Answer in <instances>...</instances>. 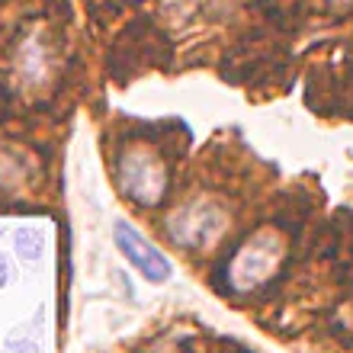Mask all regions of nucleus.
I'll return each instance as SVG.
<instances>
[{"label": "nucleus", "mask_w": 353, "mask_h": 353, "mask_svg": "<svg viewBox=\"0 0 353 353\" xmlns=\"http://www.w3.org/2000/svg\"><path fill=\"white\" fill-rule=\"evenodd\" d=\"M228 212L212 196H196L183 203L176 212L168 215V234L170 241L186 248V251H205L212 248L225 232H228Z\"/></svg>", "instance_id": "f257e3e1"}, {"label": "nucleus", "mask_w": 353, "mask_h": 353, "mask_svg": "<svg viewBox=\"0 0 353 353\" xmlns=\"http://www.w3.org/2000/svg\"><path fill=\"white\" fill-rule=\"evenodd\" d=\"M283 261H286V238L273 228H263L238 248L228 267V279L238 292H251L276 276Z\"/></svg>", "instance_id": "f03ea898"}, {"label": "nucleus", "mask_w": 353, "mask_h": 353, "mask_svg": "<svg viewBox=\"0 0 353 353\" xmlns=\"http://www.w3.org/2000/svg\"><path fill=\"white\" fill-rule=\"evenodd\" d=\"M119 186L135 205H145V209L158 205L168 193V168L158 151L145 145L125 151L119 161Z\"/></svg>", "instance_id": "7ed1b4c3"}, {"label": "nucleus", "mask_w": 353, "mask_h": 353, "mask_svg": "<svg viewBox=\"0 0 353 353\" xmlns=\"http://www.w3.org/2000/svg\"><path fill=\"white\" fill-rule=\"evenodd\" d=\"M112 241H116L119 254L125 257V263H129L132 270H139L148 283L158 286V283H168V279L174 276V263H170V257L161 251L154 241H148V238H145L132 222L116 219V222H112Z\"/></svg>", "instance_id": "20e7f679"}, {"label": "nucleus", "mask_w": 353, "mask_h": 353, "mask_svg": "<svg viewBox=\"0 0 353 353\" xmlns=\"http://www.w3.org/2000/svg\"><path fill=\"white\" fill-rule=\"evenodd\" d=\"M13 251L26 267L39 270V263L46 257V232L39 225H19L13 232Z\"/></svg>", "instance_id": "39448f33"}, {"label": "nucleus", "mask_w": 353, "mask_h": 353, "mask_svg": "<svg viewBox=\"0 0 353 353\" xmlns=\"http://www.w3.org/2000/svg\"><path fill=\"white\" fill-rule=\"evenodd\" d=\"M7 350L10 353H42V344H39V341H32V337H10Z\"/></svg>", "instance_id": "423d86ee"}, {"label": "nucleus", "mask_w": 353, "mask_h": 353, "mask_svg": "<svg viewBox=\"0 0 353 353\" xmlns=\"http://www.w3.org/2000/svg\"><path fill=\"white\" fill-rule=\"evenodd\" d=\"M10 279H13V263H10L7 254H0V289H7Z\"/></svg>", "instance_id": "0eeeda50"}]
</instances>
